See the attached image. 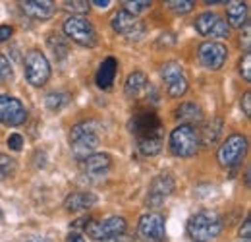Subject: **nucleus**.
Returning a JSON list of instances; mask_svg holds the SVG:
<instances>
[{
	"label": "nucleus",
	"instance_id": "7c9ffc66",
	"mask_svg": "<svg viewBox=\"0 0 251 242\" xmlns=\"http://www.w3.org/2000/svg\"><path fill=\"white\" fill-rule=\"evenodd\" d=\"M12 78H14L12 64H10V60L4 55H0V82H10Z\"/></svg>",
	"mask_w": 251,
	"mask_h": 242
},
{
	"label": "nucleus",
	"instance_id": "423d86ee",
	"mask_svg": "<svg viewBox=\"0 0 251 242\" xmlns=\"http://www.w3.org/2000/svg\"><path fill=\"white\" fill-rule=\"evenodd\" d=\"M24 70H25V80L33 88H43L50 80V64L39 49H31L25 55Z\"/></svg>",
	"mask_w": 251,
	"mask_h": 242
},
{
	"label": "nucleus",
	"instance_id": "e433bc0d",
	"mask_svg": "<svg viewBox=\"0 0 251 242\" xmlns=\"http://www.w3.org/2000/svg\"><path fill=\"white\" fill-rule=\"evenodd\" d=\"M12 37V28L10 26H0V43L8 41Z\"/></svg>",
	"mask_w": 251,
	"mask_h": 242
},
{
	"label": "nucleus",
	"instance_id": "f03ea898",
	"mask_svg": "<svg viewBox=\"0 0 251 242\" xmlns=\"http://www.w3.org/2000/svg\"><path fill=\"white\" fill-rule=\"evenodd\" d=\"M99 136H100V126L97 121L79 122L72 128L70 132V148L77 161L87 157L89 153L99 146Z\"/></svg>",
	"mask_w": 251,
	"mask_h": 242
},
{
	"label": "nucleus",
	"instance_id": "f3484780",
	"mask_svg": "<svg viewBox=\"0 0 251 242\" xmlns=\"http://www.w3.org/2000/svg\"><path fill=\"white\" fill-rule=\"evenodd\" d=\"M22 10L25 16L37 22H47L54 16L56 12V2L54 0H20Z\"/></svg>",
	"mask_w": 251,
	"mask_h": 242
},
{
	"label": "nucleus",
	"instance_id": "473e14b6",
	"mask_svg": "<svg viewBox=\"0 0 251 242\" xmlns=\"http://www.w3.org/2000/svg\"><path fill=\"white\" fill-rule=\"evenodd\" d=\"M6 144H8V148H10L12 151H22V148H24V138H22L20 134H12V136L6 140Z\"/></svg>",
	"mask_w": 251,
	"mask_h": 242
},
{
	"label": "nucleus",
	"instance_id": "ddd939ff",
	"mask_svg": "<svg viewBox=\"0 0 251 242\" xmlns=\"http://www.w3.org/2000/svg\"><path fill=\"white\" fill-rule=\"evenodd\" d=\"M137 233L143 241L147 242H162L166 237V225H164V217L157 212L145 213L139 219L137 225Z\"/></svg>",
	"mask_w": 251,
	"mask_h": 242
},
{
	"label": "nucleus",
	"instance_id": "0eeeda50",
	"mask_svg": "<svg viewBox=\"0 0 251 242\" xmlns=\"http://www.w3.org/2000/svg\"><path fill=\"white\" fill-rule=\"evenodd\" d=\"M129 130L135 136V140L164 136L162 122H160V119L153 111H139V113H135L133 119L129 121Z\"/></svg>",
	"mask_w": 251,
	"mask_h": 242
},
{
	"label": "nucleus",
	"instance_id": "5701e85b",
	"mask_svg": "<svg viewBox=\"0 0 251 242\" xmlns=\"http://www.w3.org/2000/svg\"><path fill=\"white\" fill-rule=\"evenodd\" d=\"M47 45H49V49H50V53H52V57H54L56 62L66 60V57L70 55V45H68V41L64 39L62 35L50 33L49 39H47Z\"/></svg>",
	"mask_w": 251,
	"mask_h": 242
},
{
	"label": "nucleus",
	"instance_id": "58836bf2",
	"mask_svg": "<svg viewBox=\"0 0 251 242\" xmlns=\"http://www.w3.org/2000/svg\"><path fill=\"white\" fill-rule=\"evenodd\" d=\"M89 2H93L97 8H108L110 4V0H89Z\"/></svg>",
	"mask_w": 251,
	"mask_h": 242
},
{
	"label": "nucleus",
	"instance_id": "a19ab883",
	"mask_svg": "<svg viewBox=\"0 0 251 242\" xmlns=\"http://www.w3.org/2000/svg\"><path fill=\"white\" fill-rule=\"evenodd\" d=\"M220 2H224V0H205V4H209V6L211 4H220Z\"/></svg>",
	"mask_w": 251,
	"mask_h": 242
},
{
	"label": "nucleus",
	"instance_id": "9b49d317",
	"mask_svg": "<svg viewBox=\"0 0 251 242\" xmlns=\"http://www.w3.org/2000/svg\"><path fill=\"white\" fill-rule=\"evenodd\" d=\"M160 76L164 80V86H166V91L170 97H180L188 91V78H186L180 62H166L160 68Z\"/></svg>",
	"mask_w": 251,
	"mask_h": 242
},
{
	"label": "nucleus",
	"instance_id": "37998d69",
	"mask_svg": "<svg viewBox=\"0 0 251 242\" xmlns=\"http://www.w3.org/2000/svg\"><path fill=\"white\" fill-rule=\"evenodd\" d=\"M244 242H250V239H244Z\"/></svg>",
	"mask_w": 251,
	"mask_h": 242
},
{
	"label": "nucleus",
	"instance_id": "1a4fd4ad",
	"mask_svg": "<svg viewBox=\"0 0 251 242\" xmlns=\"http://www.w3.org/2000/svg\"><path fill=\"white\" fill-rule=\"evenodd\" d=\"M195 30L199 35L209 37L211 41L217 39H226L230 35V26L226 20H222L220 16L213 14V12H205L195 20Z\"/></svg>",
	"mask_w": 251,
	"mask_h": 242
},
{
	"label": "nucleus",
	"instance_id": "39448f33",
	"mask_svg": "<svg viewBox=\"0 0 251 242\" xmlns=\"http://www.w3.org/2000/svg\"><path fill=\"white\" fill-rule=\"evenodd\" d=\"M64 33L68 39H72L74 43L91 49L97 45V31H95L93 24L83 18V16H70L64 22Z\"/></svg>",
	"mask_w": 251,
	"mask_h": 242
},
{
	"label": "nucleus",
	"instance_id": "a878e982",
	"mask_svg": "<svg viewBox=\"0 0 251 242\" xmlns=\"http://www.w3.org/2000/svg\"><path fill=\"white\" fill-rule=\"evenodd\" d=\"M195 2L197 0H162V6L176 16H186L195 8Z\"/></svg>",
	"mask_w": 251,
	"mask_h": 242
},
{
	"label": "nucleus",
	"instance_id": "4c0bfd02",
	"mask_svg": "<svg viewBox=\"0 0 251 242\" xmlns=\"http://www.w3.org/2000/svg\"><path fill=\"white\" fill-rule=\"evenodd\" d=\"M68 242H85V239H83V235H81V233L72 231V233L68 235Z\"/></svg>",
	"mask_w": 251,
	"mask_h": 242
},
{
	"label": "nucleus",
	"instance_id": "2eb2a0df",
	"mask_svg": "<svg viewBox=\"0 0 251 242\" xmlns=\"http://www.w3.org/2000/svg\"><path fill=\"white\" fill-rule=\"evenodd\" d=\"M228 59L226 47L219 41H207L199 47V62L207 70H220Z\"/></svg>",
	"mask_w": 251,
	"mask_h": 242
},
{
	"label": "nucleus",
	"instance_id": "f257e3e1",
	"mask_svg": "<svg viewBox=\"0 0 251 242\" xmlns=\"http://www.w3.org/2000/svg\"><path fill=\"white\" fill-rule=\"evenodd\" d=\"M222 217L217 212L201 210L188 221V235L193 242H211L222 233Z\"/></svg>",
	"mask_w": 251,
	"mask_h": 242
},
{
	"label": "nucleus",
	"instance_id": "4be33fe9",
	"mask_svg": "<svg viewBox=\"0 0 251 242\" xmlns=\"http://www.w3.org/2000/svg\"><path fill=\"white\" fill-rule=\"evenodd\" d=\"M176 119L182 121V124H199L203 121V111L195 103H184L176 109Z\"/></svg>",
	"mask_w": 251,
	"mask_h": 242
},
{
	"label": "nucleus",
	"instance_id": "b1692460",
	"mask_svg": "<svg viewBox=\"0 0 251 242\" xmlns=\"http://www.w3.org/2000/svg\"><path fill=\"white\" fill-rule=\"evenodd\" d=\"M162 142H164V136L143 138V140H137V150L143 157H155L162 150Z\"/></svg>",
	"mask_w": 251,
	"mask_h": 242
},
{
	"label": "nucleus",
	"instance_id": "412c9836",
	"mask_svg": "<svg viewBox=\"0 0 251 242\" xmlns=\"http://www.w3.org/2000/svg\"><path fill=\"white\" fill-rule=\"evenodd\" d=\"M147 90H149V80H147V76H145L143 72L135 70V72H131V74L127 76L126 86H124V93L127 97L137 99V97H141Z\"/></svg>",
	"mask_w": 251,
	"mask_h": 242
},
{
	"label": "nucleus",
	"instance_id": "a211bd4d",
	"mask_svg": "<svg viewBox=\"0 0 251 242\" xmlns=\"http://www.w3.org/2000/svg\"><path fill=\"white\" fill-rule=\"evenodd\" d=\"M97 204V196L93 192H74L64 200V208L70 213H81L91 210Z\"/></svg>",
	"mask_w": 251,
	"mask_h": 242
},
{
	"label": "nucleus",
	"instance_id": "c9c22d12",
	"mask_svg": "<svg viewBox=\"0 0 251 242\" xmlns=\"http://www.w3.org/2000/svg\"><path fill=\"white\" fill-rule=\"evenodd\" d=\"M251 237V219H246L244 225L240 227V239H250Z\"/></svg>",
	"mask_w": 251,
	"mask_h": 242
},
{
	"label": "nucleus",
	"instance_id": "20e7f679",
	"mask_svg": "<svg viewBox=\"0 0 251 242\" xmlns=\"http://www.w3.org/2000/svg\"><path fill=\"white\" fill-rule=\"evenodd\" d=\"M246 153H248V138L242 136V134H232L219 148L217 159H219L220 167L232 169V167H238L244 161Z\"/></svg>",
	"mask_w": 251,
	"mask_h": 242
},
{
	"label": "nucleus",
	"instance_id": "79ce46f5",
	"mask_svg": "<svg viewBox=\"0 0 251 242\" xmlns=\"http://www.w3.org/2000/svg\"><path fill=\"white\" fill-rule=\"evenodd\" d=\"M2 221H4V213L0 212V223H2Z\"/></svg>",
	"mask_w": 251,
	"mask_h": 242
},
{
	"label": "nucleus",
	"instance_id": "dca6fc26",
	"mask_svg": "<svg viewBox=\"0 0 251 242\" xmlns=\"http://www.w3.org/2000/svg\"><path fill=\"white\" fill-rule=\"evenodd\" d=\"M79 167H81V173L91 179L104 177L112 167V157L108 153H89L79 161Z\"/></svg>",
	"mask_w": 251,
	"mask_h": 242
},
{
	"label": "nucleus",
	"instance_id": "aec40b11",
	"mask_svg": "<svg viewBox=\"0 0 251 242\" xmlns=\"http://www.w3.org/2000/svg\"><path fill=\"white\" fill-rule=\"evenodd\" d=\"M116 72H118V60L114 57H108L106 60H102L99 72H97V86L100 90H110L112 84H114V78H116Z\"/></svg>",
	"mask_w": 251,
	"mask_h": 242
},
{
	"label": "nucleus",
	"instance_id": "9d476101",
	"mask_svg": "<svg viewBox=\"0 0 251 242\" xmlns=\"http://www.w3.org/2000/svg\"><path fill=\"white\" fill-rule=\"evenodd\" d=\"M174 188H176V181H174L170 175L162 173V175L155 177L153 182L149 184V194H147L145 206H147L149 210H158V208H162L164 202H166V198L174 192Z\"/></svg>",
	"mask_w": 251,
	"mask_h": 242
},
{
	"label": "nucleus",
	"instance_id": "6ab92c4d",
	"mask_svg": "<svg viewBox=\"0 0 251 242\" xmlns=\"http://www.w3.org/2000/svg\"><path fill=\"white\" fill-rule=\"evenodd\" d=\"M248 16H250V10L244 0H228L226 18L230 28H244L248 24Z\"/></svg>",
	"mask_w": 251,
	"mask_h": 242
},
{
	"label": "nucleus",
	"instance_id": "7ed1b4c3",
	"mask_svg": "<svg viewBox=\"0 0 251 242\" xmlns=\"http://www.w3.org/2000/svg\"><path fill=\"white\" fill-rule=\"evenodd\" d=\"M199 132L191 126V124H180L172 130L170 134V151L176 157H182V159H188V157H193L195 153L199 151Z\"/></svg>",
	"mask_w": 251,
	"mask_h": 242
},
{
	"label": "nucleus",
	"instance_id": "f8f14e48",
	"mask_svg": "<svg viewBox=\"0 0 251 242\" xmlns=\"http://www.w3.org/2000/svg\"><path fill=\"white\" fill-rule=\"evenodd\" d=\"M110 26H112V30L116 31L118 35L127 37V39H139V37H143V33H145L143 22H141L135 14H131V12H127V10H118V12L112 16Z\"/></svg>",
	"mask_w": 251,
	"mask_h": 242
},
{
	"label": "nucleus",
	"instance_id": "cd10ccee",
	"mask_svg": "<svg viewBox=\"0 0 251 242\" xmlns=\"http://www.w3.org/2000/svg\"><path fill=\"white\" fill-rule=\"evenodd\" d=\"M64 10L72 12L74 16H83L89 12V0H64Z\"/></svg>",
	"mask_w": 251,
	"mask_h": 242
},
{
	"label": "nucleus",
	"instance_id": "393cba45",
	"mask_svg": "<svg viewBox=\"0 0 251 242\" xmlns=\"http://www.w3.org/2000/svg\"><path fill=\"white\" fill-rule=\"evenodd\" d=\"M220 132H222V121H220V119H215V121H211L203 128V132L199 134V140L205 142L207 146H211V144L219 142Z\"/></svg>",
	"mask_w": 251,
	"mask_h": 242
},
{
	"label": "nucleus",
	"instance_id": "72a5a7b5",
	"mask_svg": "<svg viewBox=\"0 0 251 242\" xmlns=\"http://www.w3.org/2000/svg\"><path fill=\"white\" fill-rule=\"evenodd\" d=\"M242 111H244V115L246 117H250L251 115V93H244V97H242Z\"/></svg>",
	"mask_w": 251,
	"mask_h": 242
},
{
	"label": "nucleus",
	"instance_id": "c756f323",
	"mask_svg": "<svg viewBox=\"0 0 251 242\" xmlns=\"http://www.w3.org/2000/svg\"><path fill=\"white\" fill-rule=\"evenodd\" d=\"M66 103H68L66 93H50V95H47V107L50 111H60Z\"/></svg>",
	"mask_w": 251,
	"mask_h": 242
},
{
	"label": "nucleus",
	"instance_id": "ea45409f",
	"mask_svg": "<svg viewBox=\"0 0 251 242\" xmlns=\"http://www.w3.org/2000/svg\"><path fill=\"white\" fill-rule=\"evenodd\" d=\"M27 242H52L50 239H45V237H33V239H29Z\"/></svg>",
	"mask_w": 251,
	"mask_h": 242
},
{
	"label": "nucleus",
	"instance_id": "6e6552de",
	"mask_svg": "<svg viewBox=\"0 0 251 242\" xmlns=\"http://www.w3.org/2000/svg\"><path fill=\"white\" fill-rule=\"evenodd\" d=\"M127 223L124 217L112 215L106 219H97V221H89L85 227V233L93 239V241H104L108 237H114L118 233H124Z\"/></svg>",
	"mask_w": 251,
	"mask_h": 242
},
{
	"label": "nucleus",
	"instance_id": "bb28decb",
	"mask_svg": "<svg viewBox=\"0 0 251 242\" xmlns=\"http://www.w3.org/2000/svg\"><path fill=\"white\" fill-rule=\"evenodd\" d=\"M16 171H18V163L12 157L0 153V179H12Z\"/></svg>",
	"mask_w": 251,
	"mask_h": 242
},
{
	"label": "nucleus",
	"instance_id": "c85d7f7f",
	"mask_svg": "<svg viewBox=\"0 0 251 242\" xmlns=\"http://www.w3.org/2000/svg\"><path fill=\"white\" fill-rule=\"evenodd\" d=\"M151 4H153V0H122L124 10L131 12V14H135V16L141 14V12H145V10H149Z\"/></svg>",
	"mask_w": 251,
	"mask_h": 242
},
{
	"label": "nucleus",
	"instance_id": "4468645a",
	"mask_svg": "<svg viewBox=\"0 0 251 242\" xmlns=\"http://www.w3.org/2000/svg\"><path fill=\"white\" fill-rule=\"evenodd\" d=\"M27 119V111L24 103L16 97L0 93V122L6 126H20Z\"/></svg>",
	"mask_w": 251,
	"mask_h": 242
},
{
	"label": "nucleus",
	"instance_id": "f704fd0d",
	"mask_svg": "<svg viewBox=\"0 0 251 242\" xmlns=\"http://www.w3.org/2000/svg\"><path fill=\"white\" fill-rule=\"evenodd\" d=\"M102 242H133V239H131L129 235H126V231H124V233H118V235H114V237L104 239Z\"/></svg>",
	"mask_w": 251,
	"mask_h": 242
},
{
	"label": "nucleus",
	"instance_id": "2f4dec72",
	"mask_svg": "<svg viewBox=\"0 0 251 242\" xmlns=\"http://www.w3.org/2000/svg\"><path fill=\"white\" fill-rule=\"evenodd\" d=\"M240 74L244 78V82H251V53L246 51L244 59L240 60Z\"/></svg>",
	"mask_w": 251,
	"mask_h": 242
}]
</instances>
